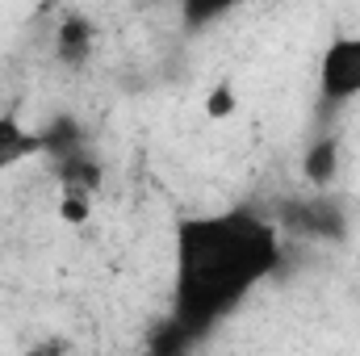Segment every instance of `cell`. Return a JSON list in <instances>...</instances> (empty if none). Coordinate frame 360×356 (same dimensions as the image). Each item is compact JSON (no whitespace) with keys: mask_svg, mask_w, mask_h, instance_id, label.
Masks as SVG:
<instances>
[{"mask_svg":"<svg viewBox=\"0 0 360 356\" xmlns=\"http://www.w3.org/2000/svg\"><path fill=\"white\" fill-rule=\"evenodd\" d=\"M176 260L184 323H214L281 265V227L256 214L188 218L180 222Z\"/></svg>","mask_w":360,"mask_h":356,"instance_id":"obj_1","label":"cell"},{"mask_svg":"<svg viewBox=\"0 0 360 356\" xmlns=\"http://www.w3.org/2000/svg\"><path fill=\"white\" fill-rule=\"evenodd\" d=\"M239 109V96H235V84H218V89L205 96V117L210 122H231Z\"/></svg>","mask_w":360,"mask_h":356,"instance_id":"obj_11","label":"cell"},{"mask_svg":"<svg viewBox=\"0 0 360 356\" xmlns=\"http://www.w3.org/2000/svg\"><path fill=\"white\" fill-rule=\"evenodd\" d=\"M55 214H59V222H68V227H84L92 218V197H84V193H59Z\"/></svg>","mask_w":360,"mask_h":356,"instance_id":"obj_10","label":"cell"},{"mask_svg":"<svg viewBox=\"0 0 360 356\" xmlns=\"http://www.w3.org/2000/svg\"><path fill=\"white\" fill-rule=\"evenodd\" d=\"M92 46H96V25L84 13H68L55 25V59L63 68H84L92 59Z\"/></svg>","mask_w":360,"mask_h":356,"instance_id":"obj_5","label":"cell"},{"mask_svg":"<svg viewBox=\"0 0 360 356\" xmlns=\"http://www.w3.org/2000/svg\"><path fill=\"white\" fill-rule=\"evenodd\" d=\"M34 155H46L42 130L38 126H25L17 113H4L0 109V177H8L13 168L30 164Z\"/></svg>","mask_w":360,"mask_h":356,"instance_id":"obj_4","label":"cell"},{"mask_svg":"<svg viewBox=\"0 0 360 356\" xmlns=\"http://www.w3.org/2000/svg\"><path fill=\"white\" fill-rule=\"evenodd\" d=\"M276 227L281 231H302V235H314V239H340L348 231V214L340 210L331 189H310V197L289 201L276 214Z\"/></svg>","mask_w":360,"mask_h":356,"instance_id":"obj_3","label":"cell"},{"mask_svg":"<svg viewBox=\"0 0 360 356\" xmlns=\"http://www.w3.org/2000/svg\"><path fill=\"white\" fill-rule=\"evenodd\" d=\"M55 180H59V193H84V197H96L101 184H105V164L92 155L89 147L55 160Z\"/></svg>","mask_w":360,"mask_h":356,"instance_id":"obj_6","label":"cell"},{"mask_svg":"<svg viewBox=\"0 0 360 356\" xmlns=\"http://www.w3.org/2000/svg\"><path fill=\"white\" fill-rule=\"evenodd\" d=\"M314 89H319V101L327 109H344V105L360 101V30L340 34L323 46Z\"/></svg>","mask_w":360,"mask_h":356,"instance_id":"obj_2","label":"cell"},{"mask_svg":"<svg viewBox=\"0 0 360 356\" xmlns=\"http://www.w3.org/2000/svg\"><path fill=\"white\" fill-rule=\"evenodd\" d=\"M243 0H176V13H180V25L188 34H201L218 21H226Z\"/></svg>","mask_w":360,"mask_h":356,"instance_id":"obj_8","label":"cell"},{"mask_svg":"<svg viewBox=\"0 0 360 356\" xmlns=\"http://www.w3.org/2000/svg\"><path fill=\"white\" fill-rule=\"evenodd\" d=\"M38 130H42V143H46V155L51 160H63V155H72V151L84 147V134H80V122L76 117H51Z\"/></svg>","mask_w":360,"mask_h":356,"instance_id":"obj_9","label":"cell"},{"mask_svg":"<svg viewBox=\"0 0 360 356\" xmlns=\"http://www.w3.org/2000/svg\"><path fill=\"white\" fill-rule=\"evenodd\" d=\"M340 139L335 134H319L310 147H306V155H302V180L310 184V189H331L335 177H340Z\"/></svg>","mask_w":360,"mask_h":356,"instance_id":"obj_7","label":"cell"}]
</instances>
